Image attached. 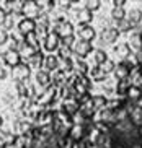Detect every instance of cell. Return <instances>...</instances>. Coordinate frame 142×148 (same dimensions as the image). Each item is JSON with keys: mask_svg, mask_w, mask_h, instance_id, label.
Listing matches in <instances>:
<instances>
[{"mask_svg": "<svg viewBox=\"0 0 142 148\" xmlns=\"http://www.w3.org/2000/svg\"><path fill=\"white\" fill-rule=\"evenodd\" d=\"M72 52L75 54V56L78 57V59H85L88 54L93 52V46H91V42H87V41H75V44H73L72 47Z\"/></svg>", "mask_w": 142, "mask_h": 148, "instance_id": "cell-1", "label": "cell"}, {"mask_svg": "<svg viewBox=\"0 0 142 148\" xmlns=\"http://www.w3.org/2000/svg\"><path fill=\"white\" fill-rule=\"evenodd\" d=\"M119 34L121 33L116 29V28L108 26V28H105V29L101 31L100 38H101V41H103L105 44H114L118 41V38H119Z\"/></svg>", "mask_w": 142, "mask_h": 148, "instance_id": "cell-2", "label": "cell"}, {"mask_svg": "<svg viewBox=\"0 0 142 148\" xmlns=\"http://www.w3.org/2000/svg\"><path fill=\"white\" fill-rule=\"evenodd\" d=\"M35 29H36V20H33V18H23L21 21L18 23V31L23 36L35 33Z\"/></svg>", "mask_w": 142, "mask_h": 148, "instance_id": "cell-3", "label": "cell"}, {"mask_svg": "<svg viewBox=\"0 0 142 148\" xmlns=\"http://www.w3.org/2000/svg\"><path fill=\"white\" fill-rule=\"evenodd\" d=\"M60 47V38L56 34V33H49L47 38L44 39V49L47 52H54Z\"/></svg>", "mask_w": 142, "mask_h": 148, "instance_id": "cell-4", "label": "cell"}, {"mask_svg": "<svg viewBox=\"0 0 142 148\" xmlns=\"http://www.w3.org/2000/svg\"><path fill=\"white\" fill-rule=\"evenodd\" d=\"M78 38L80 41H87V42H91V41L96 38V31L91 25H85V26H80L78 29Z\"/></svg>", "mask_w": 142, "mask_h": 148, "instance_id": "cell-5", "label": "cell"}, {"mask_svg": "<svg viewBox=\"0 0 142 148\" xmlns=\"http://www.w3.org/2000/svg\"><path fill=\"white\" fill-rule=\"evenodd\" d=\"M3 64H7L8 67H18L21 64V56L17 52V51H7L3 54Z\"/></svg>", "mask_w": 142, "mask_h": 148, "instance_id": "cell-6", "label": "cell"}, {"mask_svg": "<svg viewBox=\"0 0 142 148\" xmlns=\"http://www.w3.org/2000/svg\"><path fill=\"white\" fill-rule=\"evenodd\" d=\"M69 137L77 143V142H82L83 138L87 137V130L83 125H72L69 129Z\"/></svg>", "mask_w": 142, "mask_h": 148, "instance_id": "cell-7", "label": "cell"}, {"mask_svg": "<svg viewBox=\"0 0 142 148\" xmlns=\"http://www.w3.org/2000/svg\"><path fill=\"white\" fill-rule=\"evenodd\" d=\"M43 69L47 73L56 72V70L59 69V59H57L56 56H46L44 57V62H43Z\"/></svg>", "mask_w": 142, "mask_h": 148, "instance_id": "cell-8", "label": "cell"}, {"mask_svg": "<svg viewBox=\"0 0 142 148\" xmlns=\"http://www.w3.org/2000/svg\"><path fill=\"white\" fill-rule=\"evenodd\" d=\"M31 73V69L26 64H20L18 67H15V70H13V77L17 78V82H23V80H26L28 77H30Z\"/></svg>", "mask_w": 142, "mask_h": 148, "instance_id": "cell-9", "label": "cell"}, {"mask_svg": "<svg viewBox=\"0 0 142 148\" xmlns=\"http://www.w3.org/2000/svg\"><path fill=\"white\" fill-rule=\"evenodd\" d=\"M129 121L136 129H142V108L134 106L132 111L129 112Z\"/></svg>", "mask_w": 142, "mask_h": 148, "instance_id": "cell-10", "label": "cell"}, {"mask_svg": "<svg viewBox=\"0 0 142 148\" xmlns=\"http://www.w3.org/2000/svg\"><path fill=\"white\" fill-rule=\"evenodd\" d=\"M77 21L82 25V26H85V25H90L91 20H93V13H91L90 10H87L85 7H82V8L77 12Z\"/></svg>", "mask_w": 142, "mask_h": 148, "instance_id": "cell-11", "label": "cell"}, {"mask_svg": "<svg viewBox=\"0 0 142 148\" xmlns=\"http://www.w3.org/2000/svg\"><path fill=\"white\" fill-rule=\"evenodd\" d=\"M23 12L26 13V18H33V20H35V16H38V15L41 13V12H39V8H38V3H36V2H25Z\"/></svg>", "mask_w": 142, "mask_h": 148, "instance_id": "cell-12", "label": "cell"}, {"mask_svg": "<svg viewBox=\"0 0 142 148\" xmlns=\"http://www.w3.org/2000/svg\"><path fill=\"white\" fill-rule=\"evenodd\" d=\"M129 70L126 69L124 64H118L116 67H114V72H113V75H114V78H116V82H121V80H127L129 78Z\"/></svg>", "mask_w": 142, "mask_h": 148, "instance_id": "cell-13", "label": "cell"}, {"mask_svg": "<svg viewBox=\"0 0 142 148\" xmlns=\"http://www.w3.org/2000/svg\"><path fill=\"white\" fill-rule=\"evenodd\" d=\"M126 20H127L132 26H136V25H139V23L142 21V12L139 8H131L129 13H126Z\"/></svg>", "mask_w": 142, "mask_h": 148, "instance_id": "cell-14", "label": "cell"}, {"mask_svg": "<svg viewBox=\"0 0 142 148\" xmlns=\"http://www.w3.org/2000/svg\"><path fill=\"white\" fill-rule=\"evenodd\" d=\"M127 46L131 47V51H136V52H139V51L142 49L141 33H132V34L129 36V42H127Z\"/></svg>", "mask_w": 142, "mask_h": 148, "instance_id": "cell-15", "label": "cell"}, {"mask_svg": "<svg viewBox=\"0 0 142 148\" xmlns=\"http://www.w3.org/2000/svg\"><path fill=\"white\" fill-rule=\"evenodd\" d=\"M43 62H44V56H43V52L39 51V52H36L35 56H31L30 59H26V65L30 67H33V69H39V67L43 65Z\"/></svg>", "mask_w": 142, "mask_h": 148, "instance_id": "cell-16", "label": "cell"}, {"mask_svg": "<svg viewBox=\"0 0 142 148\" xmlns=\"http://www.w3.org/2000/svg\"><path fill=\"white\" fill-rule=\"evenodd\" d=\"M106 103H108V99L105 98L103 95H95V96H91V104H93L95 111H103V109L106 108Z\"/></svg>", "mask_w": 142, "mask_h": 148, "instance_id": "cell-17", "label": "cell"}, {"mask_svg": "<svg viewBox=\"0 0 142 148\" xmlns=\"http://www.w3.org/2000/svg\"><path fill=\"white\" fill-rule=\"evenodd\" d=\"M36 82H38V85H41V86L49 88V85H51V82H52L51 73H47L44 70H39L38 73H36Z\"/></svg>", "mask_w": 142, "mask_h": 148, "instance_id": "cell-18", "label": "cell"}, {"mask_svg": "<svg viewBox=\"0 0 142 148\" xmlns=\"http://www.w3.org/2000/svg\"><path fill=\"white\" fill-rule=\"evenodd\" d=\"M114 52H116L123 60H126V59L131 56V47L127 46V42H121V44H118L116 47H114Z\"/></svg>", "mask_w": 142, "mask_h": 148, "instance_id": "cell-19", "label": "cell"}, {"mask_svg": "<svg viewBox=\"0 0 142 148\" xmlns=\"http://www.w3.org/2000/svg\"><path fill=\"white\" fill-rule=\"evenodd\" d=\"M126 98H127L131 103H136V101H139L142 98V90L137 86H131L129 90H127V93H126Z\"/></svg>", "mask_w": 142, "mask_h": 148, "instance_id": "cell-20", "label": "cell"}, {"mask_svg": "<svg viewBox=\"0 0 142 148\" xmlns=\"http://www.w3.org/2000/svg\"><path fill=\"white\" fill-rule=\"evenodd\" d=\"M93 59H95V64H96V67H100L101 64H105V62L109 59V57H108V54L105 52L103 49H93Z\"/></svg>", "mask_w": 142, "mask_h": 148, "instance_id": "cell-21", "label": "cell"}, {"mask_svg": "<svg viewBox=\"0 0 142 148\" xmlns=\"http://www.w3.org/2000/svg\"><path fill=\"white\" fill-rule=\"evenodd\" d=\"M36 52H39V51H36V49H33V47H30L26 42H21L20 44V49H18V54L21 57H26V59H30L31 56H35Z\"/></svg>", "mask_w": 142, "mask_h": 148, "instance_id": "cell-22", "label": "cell"}, {"mask_svg": "<svg viewBox=\"0 0 142 148\" xmlns=\"http://www.w3.org/2000/svg\"><path fill=\"white\" fill-rule=\"evenodd\" d=\"M25 42L30 46V47L36 49V51H39V39L38 36L35 34V33H31V34H26L25 36Z\"/></svg>", "mask_w": 142, "mask_h": 148, "instance_id": "cell-23", "label": "cell"}, {"mask_svg": "<svg viewBox=\"0 0 142 148\" xmlns=\"http://www.w3.org/2000/svg\"><path fill=\"white\" fill-rule=\"evenodd\" d=\"M88 73H90L91 80H95V82H101V80L106 78V75L100 70V67H93V69H90L88 70Z\"/></svg>", "mask_w": 142, "mask_h": 148, "instance_id": "cell-24", "label": "cell"}, {"mask_svg": "<svg viewBox=\"0 0 142 148\" xmlns=\"http://www.w3.org/2000/svg\"><path fill=\"white\" fill-rule=\"evenodd\" d=\"M114 67H116V64H114V60H111V59H108L105 64H101L100 65V70L103 72L105 75H109V73H113L114 72Z\"/></svg>", "mask_w": 142, "mask_h": 148, "instance_id": "cell-25", "label": "cell"}, {"mask_svg": "<svg viewBox=\"0 0 142 148\" xmlns=\"http://www.w3.org/2000/svg\"><path fill=\"white\" fill-rule=\"evenodd\" d=\"M116 29L119 31V33H129L131 29H132V25H131L127 20H121V21H118V25H116Z\"/></svg>", "mask_w": 142, "mask_h": 148, "instance_id": "cell-26", "label": "cell"}, {"mask_svg": "<svg viewBox=\"0 0 142 148\" xmlns=\"http://www.w3.org/2000/svg\"><path fill=\"white\" fill-rule=\"evenodd\" d=\"M111 18L114 21H121V20H124L126 18V10L124 8H113L111 10Z\"/></svg>", "mask_w": 142, "mask_h": 148, "instance_id": "cell-27", "label": "cell"}, {"mask_svg": "<svg viewBox=\"0 0 142 148\" xmlns=\"http://www.w3.org/2000/svg\"><path fill=\"white\" fill-rule=\"evenodd\" d=\"M57 52H59V57L62 59V60H70V56H72V49L60 46V47L57 49Z\"/></svg>", "mask_w": 142, "mask_h": 148, "instance_id": "cell-28", "label": "cell"}, {"mask_svg": "<svg viewBox=\"0 0 142 148\" xmlns=\"http://www.w3.org/2000/svg\"><path fill=\"white\" fill-rule=\"evenodd\" d=\"M100 7H101V2L100 0H88V2H85V8L90 10L91 13H93L95 10H98Z\"/></svg>", "mask_w": 142, "mask_h": 148, "instance_id": "cell-29", "label": "cell"}, {"mask_svg": "<svg viewBox=\"0 0 142 148\" xmlns=\"http://www.w3.org/2000/svg\"><path fill=\"white\" fill-rule=\"evenodd\" d=\"M26 130H30V124H28V122H25V121H20L17 124V134L18 135H25Z\"/></svg>", "mask_w": 142, "mask_h": 148, "instance_id": "cell-30", "label": "cell"}, {"mask_svg": "<svg viewBox=\"0 0 142 148\" xmlns=\"http://www.w3.org/2000/svg\"><path fill=\"white\" fill-rule=\"evenodd\" d=\"M60 42H62V46H64V47L72 49L73 44H75V34H73V36H67V38H62V39H60Z\"/></svg>", "mask_w": 142, "mask_h": 148, "instance_id": "cell-31", "label": "cell"}, {"mask_svg": "<svg viewBox=\"0 0 142 148\" xmlns=\"http://www.w3.org/2000/svg\"><path fill=\"white\" fill-rule=\"evenodd\" d=\"M3 25H5V29H10V28L13 26V15L7 13L3 18Z\"/></svg>", "mask_w": 142, "mask_h": 148, "instance_id": "cell-32", "label": "cell"}, {"mask_svg": "<svg viewBox=\"0 0 142 148\" xmlns=\"http://www.w3.org/2000/svg\"><path fill=\"white\" fill-rule=\"evenodd\" d=\"M7 41H8V33H7V29H0V46H3V44H7Z\"/></svg>", "mask_w": 142, "mask_h": 148, "instance_id": "cell-33", "label": "cell"}, {"mask_svg": "<svg viewBox=\"0 0 142 148\" xmlns=\"http://www.w3.org/2000/svg\"><path fill=\"white\" fill-rule=\"evenodd\" d=\"M111 3H113V8H124L126 0H114V2H111Z\"/></svg>", "mask_w": 142, "mask_h": 148, "instance_id": "cell-34", "label": "cell"}, {"mask_svg": "<svg viewBox=\"0 0 142 148\" xmlns=\"http://www.w3.org/2000/svg\"><path fill=\"white\" fill-rule=\"evenodd\" d=\"M5 77H7V72L3 67H0V80H5Z\"/></svg>", "mask_w": 142, "mask_h": 148, "instance_id": "cell-35", "label": "cell"}, {"mask_svg": "<svg viewBox=\"0 0 142 148\" xmlns=\"http://www.w3.org/2000/svg\"><path fill=\"white\" fill-rule=\"evenodd\" d=\"M136 59H137V62H139V64H142V49L139 51L137 54H136Z\"/></svg>", "mask_w": 142, "mask_h": 148, "instance_id": "cell-36", "label": "cell"}, {"mask_svg": "<svg viewBox=\"0 0 142 148\" xmlns=\"http://www.w3.org/2000/svg\"><path fill=\"white\" fill-rule=\"evenodd\" d=\"M5 148H18V147H17L15 143H13V145H5Z\"/></svg>", "mask_w": 142, "mask_h": 148, "instance_id": "cell-37", "label": "cell"}, {"mask_svg": "<svg viewBox=\"0 0 142 148\" xmlns=\"http://www.w3.org/2000/svg\"><path fill=\"white\" fill-rule=\"evenodd\" d=\"M2 124H3V119H2V116H0V127H2Z\"/></svg>", "mask_w": 142, "mask_h": 148, "instance_id": "cell-38", "label": "cell"}, {"mask_svg": "<svg viewBox=\"0 0 142 148\" xmlns=\"http://www.w3.org/2000/svg\"><path fill=\"white\" fill-rule=\"evenodd\" d=\"M141 38H142V31H141Z\"/></svg>", "mask_w": 142, "mask_h": 148, "instance_id": "cell-39", "label": "cell"}]
</instances>
